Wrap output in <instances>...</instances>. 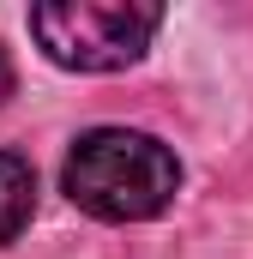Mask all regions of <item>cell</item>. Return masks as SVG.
<instances>
[{"label":"cell","instance_id":"cell-1","mask_svg":"<svg viewBox=\"0 0 253 259\" xmlns=\"http://www.w3.org/2000/svg\"><path fill=\"white\" fill-rule=\"evenodd\" d=\"M61 187L78 211L103 223H145L163 217L181 193V163L163 139L139 127H91L72 139L61 163Z\"/></svg>","mask_w":253,"mask_h":259},{"label":"cell","instance_id":"cell-2","mask_svg":"<svg viewBox=\"0 0 253 259\" xmlns=\"http://www.w3.org/2000/svg\"><path fill=\"white\" fill-rule=\"evenodd\" d=\"M163 24L151 0H43L30 6V36L66 72H121L133 66Z\"/></svg>","mask_w":253,"mask_h":259},{"label":"cell","instance_id":"cell-3","mask_svg":"<svg viewBox=\"0 0 253 259\" xmlns=\"http://www.w3.org/2000/svg\"><path fill=\"white\" fill-rule=\"evenodd\" d=\"M36 217V169L18 151H0V247H12Z\"/></svg>","mask_w":253,"mask_h":259},{"label":"cell","instance_id":"cell-4","mask_svg":"<svg viewBox=\"0 0 253 259\" xmlns=\"http://www.w3.org/2000/svg\"><path fill=\"white\" fill-rule=\"evenodd\" d=\"M12 84H18V72H12V55H6V42H0V103L12 97Z\"/></svg>","mask_w":253,"mask_h":259}]
</instances>
